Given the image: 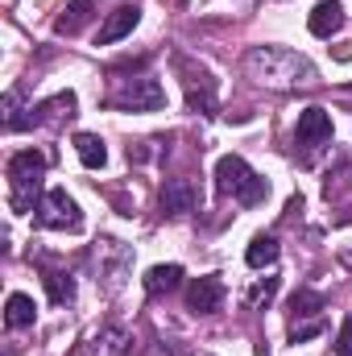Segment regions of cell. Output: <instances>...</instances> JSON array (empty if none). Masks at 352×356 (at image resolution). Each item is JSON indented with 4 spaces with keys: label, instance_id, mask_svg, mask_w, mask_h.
I'll use <instances>...</instances> for the list:
<instances>
[{
    "label": "cell",
    "instance_id": "cell-24",
    "mask_svg": "<svg viewBox=\"0 0 352 356\" xmlns=\"http://www.w3.org/2000/svg\"><path fill=\"white\" fill-rule=\"evenodd\" d=\"M336 356H352V311L340 323V336H336Z\"/></svg>",
    "mask_w": 352,
    "mask_h": 356
},
{
    "label": "cell",
    "instance_id": "cell-9",
    "mask_svg": "<svg viewBox=\"0 0 352 356\" xmlns=\"http://www.w3.org/2000/svg\"><path fill=\"white\" fill-rule=\"evenodd\" d=\"M224 307V282L220 273H203L186 282V311L191 315H216Z\"/></svg>",
    "mask_w": 352,
    "mask_h": 356
},
{
    "label": "cell",
    "instance_id": "cell-19",
    "mask_svg": "<svg viewBox=\"0 0 352 356\" xmlns=\"http://www.w3.org/2000/svg\"><path fill=\"white\" fill-rule=\"evenodd\" d=\"M319 311H323V294L319 290H294V298H290V323L319 319Z\"/></svg>",
    "mask_w": 352,
    "mask_h": 356
},
{
    "label": "cell",
    "instance_id": "cell-3",
    "mask_svg": "<svg viewBox=\"0 0 352 356\" xmlns=\"http://www.w3.org/2000/svg\"><path fill=\"white\" fill-rule=\"evenodd\" d=\"M42 175H46V154L42 149H17L8 158V203L17 216L33 211V195L42 191Z\"/></svg>",
    "mask_w": 352,
    "mask_h": 356
},
{
    "label": "cell",
    "instance_id": "cell-8",
    "mask_svg": "<svg viewBox=\"0 0 352 356\" xmlns=\"http://www.w3.org/2000/svg\"><path fill=\"white\" fill-rule=\"evenodd\" d=\"M33 211H38V224L50 228V232H79V228H83V211H79V203H75L63 186L42 191V199H38Z\"/></svg>",
    "mask_w": 352,
    "mask_h": 356
},
{
    "label": "cell",
    "instance_id": "cell-13",
    "mask_svg": "<svg viewBox=\"0 0 352 356\" xmlns=\"http://www.w3.org/2000/svg\"><path fill=\"white\" fill-rule=\"evenodd\" d=\"M91 17H95V4H91V0H67V8H63L58 21H54V33H58V38H75Z\"/></svg>",
    "mask_w": 352,
    "mask_h": 356
},
{
    "label": "cell",
    "instance_id": "cell-22",
    "mask_svg": "<svg viewBox=\"0 0 352 356\" xmlns=\"http://www.w3.org/2000/svg\"><path fill=\"white\" fill-rule=\"evenodd\" d=\"M108 353L112 356H137V336L125 327H108Z\"/></svg>",
    "mask_w": 352,
    "mask_h": 356
},
{
    "label": "cell",
    "instance_id": "cell-15",
    "mask_svg": "<svg viewBox=\"0 0 352 356\" xmlns=\"http://www.w3.org/2000/svg\"><path fill=\"white\" fill-rule=\"evenodd\" d=\"M141 286H145V294H150V298L175 294L178 286H182V266H154V269H145Z\"/></svg>",
    "mask_w": 352,
    "mask_h": 356
},
{
    "label": "cell",
    "instance_id": "cell-18",
    "mask_svg": "<svg viewBox=\"0 0 352 356\" xmlns=\"http://www.w3.org/2000/svg\"><path fill=\"white\" fill-rule=\"evenodd\" d=\"M75 154H79V162L88 170H104L108 166V149H104V141L95 133H75Z\"/></svg>",
    "mask_w": 352,
    "mask_h": 356
},
{
    "label": "cell",
    "instance_id": "cell-6",
    "mask_svg": "<svg viewBox=\"0 0 352 356\" xmlns=\"http://www.w3.org/2000/svg\"><path fill=\"white\" fill-rule=\"evenodd\" d=\"M328 145H332V116H328L319 104L303 108V112H298V124H294V149H298L303 166H311L315 154H323Z\"/></svg>",
    "mask_w": 352,
    "mask_h": 356
},
{
    "label": "cell",
    "instance_id": "cell-12",
    "mask_svg": "<svg viewBox=\"0 0 352 356\" xmlns=\"http://www.w3.org/2000/svg\"><path fill=\"white\" fill-rule=\"evenodd\" d=\"M344 4L340 0H319L315 8H311V17H307V29L315 33V38H323V42H332L340 29H344Z\"/></svg>",
    "mask_w": 352,
    "mask_h": 356
},
{
    "label": "cell",
    "instance_id": "cell-14",
    "mask_svg": "<svg viewBox=\"0 0 352 356\" xmlns=\"http://www.w3.org/2000/svg\"><path fill=\"white\" fill-rule=\"evenodd\" d=\"M33 319H38V302L29 298V294H8V302H4V327L8 332H21V327H33Z\"/></svg>",
    "mask_w": 352,
    "mask_h": 356
},
{
    "label": "cell",
    "instance_id": "cell-5",
    "mask_svg": "<svg viewBox=\"0 0 352 356\" xmlns=\"http://www.w3.org/2000/svg\"><path fill=\"white\" fill-rule=\"evenodd\" d=\"M175 71H178V79H182V91H186V112H195V116H216L220 91H216L211 71H207L203 63H191L186 54L175 58Z\"/></svg>",
    "mask_w": 352,
    "mask_h": 356
},
{
    "label": "cell",
    "instance_id": "cell-11",
    "mask_svg": "<svg viewBox=\"0 0 352 356\" xmlns=\"http://www.w3.org/2000/svg\"><path fill=\"white\" fill-rule=\"evenodd\" d=\"M137 25H141V8H137V4H120V8H116V13H108V21L99 25L95 46H116V42H120V38H129Z\"/></svg>",
    "mask_w": 352,
    "mask_h": 356
},
{
    "label": "cell",
    "instance_id": "cell-1",
    "mask_svg": "<svg viewBox=\"0 0 352 356\" xmlns=\"http://www.w3.org/2000/svg\"><path fill=\"white\" fill-rule=\"evenodd\" d=\"M245 71H249L253 83H262V88H278V91L315 83V67H311V58H303L298 50H286V46H253V50L245 54Z\"/></svg>",
    "mask_w": 352,
    "mask_h": 356
},
{
    "label": "cell",
    "instance_id": "cell-7",
    "mask_svg": "<svg viewBox=\"0 0 352 356\" xmlns=\"http://www.w3.org/2000/svg\"><path fill=\"white\" fill-rule=\"evenodd\" d=\"M108 108H116V112H162L166 108V88L158 79H150V75L120 79L116 91L108 95Z\"/></svg>",
    "mask_w": 352,
    "mask_h": 356
},
{
    "label": "cell",
    "instance_id": "cell-21",
    "mask_svg": "<svg viewBox=\"0 0 352 356\" xmlns=\"http://www.w3.org/2000/svg\"><path fill=\"white\" fill-rule=\"evenodd\" d=\"M278 286H282L278 277H262V282L245 294V307H249V311H262V307H269V302H273V294H278Z\"/></svg>",
    "mask_w": 352,
    "mask_h": 356
},
{
    "label": "cell",
    "instance_id": "cell-23",
    "mask_svg": "<svg viewBox=\"0 0 352 356\" xmlns=\"http://www.w3.org/2000/svg\"><path fill=\"white\" fill-rule=\"evenodd\" d=\"M323 332V319H311V323H290V344H303V340H311V336H319Z\"/></svg>",
    "mask_w": 352,
    "mask_h": 356
},
{
    "label": "cell",
    "instance_id": "cell-10",
    "mask_svg": "<svg viewBox=\"0 0 352 356\" xmlns=\"http://www.w3.org/2000/svg\"><path fill=\"white\" fill-rule=\"evenodd\" d=\"M158 207H162L166 220H182V216H191V211L199 207V191H195V182H191V178H166V186H162V195H158Z\"/></svg>",
    "mask_w": 352,
    "mask_h": 356
},
{
    "label": "cell",
    "instance_id": "cell-16",
    "mask_svg": "<svg viewBox=\"0 0 352 356\" xmlns=\"http://www.w3.org/2000/svg\"><path fill=\"white\" fill-rule=\"evenodd\" d=\"M278 253H282L278 236H273V232H262V236L249 241V249H245V266L249 269H269L273 261H278Z\"/></svg>",
    "mask_w": 352,
    "mask_h": 356
},
{
    "label": "cell",
    "instance_id": "cell-4",
    "mask_svg": "<svg viewBox=\"0 0 352 356\" xmlns=\"http://www.w3.org/2000/svg\"><path fill=\"white\" fill-rule=\"evenodd\" d=\"M91 269H95V286L108 290V294H116V290L125 286V277L133 273V249H129L125 241L104 236V241H95V249H91Z\"/></svg>",
    "mask_w": 352,
    "mask_h": 356
},
{
    "label": "cell",
    "instance_id": "cell-2",
    "mask_svg": "<svg viewBox=\"0 0 352 356\" xmlns=\"http://www.w3.org/2000/svg\"><path fill=\"white\" fill-rule=\"evenodd\" d=\"M216 191L228 195V199L241 203V207H257V203L269 199V182H265L241 154H224V158L216 162Z\"/></svg>",
    "mask_w": 352,
    "mask_h": 356
},
{
    "label": "cell",
    "instance_id": "cell-20",
    "mask_svg": "<svg viewBox=\"0 0 352 356\" xmlns=\"http://www.w3.org/2000/svg\"><path fill=\"white\" fill-rule=\"evenodd\" d=\"M38 120L33 116H21V104H17V91L4 95V133H21V129H33Z\"/></svg>",
    "mask_w": 352,
    "mask_h": 356
},
{
    "label": "cell",
    "instance_id": "cell-17",
    "mask_svg": "<svg viewBox=\"0 0 352 356\" xmlns=\"http://www.w3.org/2000/svg\"><path fill=\"white\" fill-rule=\"evenodd\" d=\"M42 286H46V294H50L54 307H71V302H75V277H71V273H63V269H42Z\"/></svg>",
    "mask_w": 352,
    "mask_h": 356
}]
</instances>
